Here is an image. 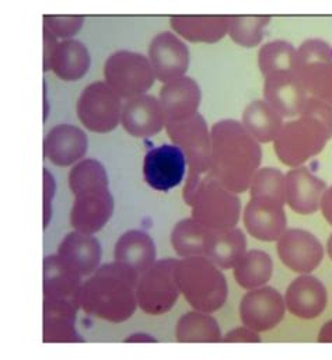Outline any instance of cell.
Masks as SVG:
<instances>
[{
  "mask_svg": "<svg viewBox=\"0 0 332 360\" xmlns=\"http://www.w3.org/2000/svg\"><path fill=\"white\" fill-rule=\"evenodd\" d=\"M186 166V158L178 146L162 145L148 152L145 158V180L153 189L167 192L182 182Z\"/></svg>",
  "mask_w": 332,
  "mask_h": 360,
  "instance_id": "16",
  "label": "cell"
},
{
  "mask_svg": "<svg viewBox=\"0 0 332 360\" xmlns=\"http://www.w3.org/2000/svg\"><path fill=\"white\" fill-rule=\"evenodd\" d=\"M209 231L210 230L203 227L193 217L178 221L171 231V244L174 251L182 258L203 255Z\"/></svg>",
  "mask_w": 332,
  "mask_h": 360,
  "instance_id": "33",
  "label": "cell"
},
{
  "mask_svg": "<svg viewBox=\"0 0 332 360\" xmlns=\"http://www.w3.org/2000/svg\"><path fill=\"white\" fill-rule=\"evenodd\" d=\"M166 129L172 145L178 146L186 158L188 179L184 186V200L188 203L202 181L210 174V132L200 114L181 122L167 124Z\"/></svg>",
  "mask_w": 332,
  "mask_h": 360,
  "instance_id": "6",
  "label": "cell"
},
{
  "mask_svg": "<svg viewBox=\"0 0 332 360\" xmlns=\"http://www.w3.org/2000/svg\"><path fill=\"white\" fill-rule=\"evenodd\" d=\"M83 15H44V28L51 31L56 38L70 39L83 27Z\"/></svg>",
  "mask_w": 332,
  "mask_h": 360,
  "instance_id": "37",
  "label": "cell"
},
{
  "mask_svg": "<svg viewBox=\"0 0 332 360\" xmlns=\"http://www.w3.org/2000/svg\"><path fill=\"white\" fill-rule=\"evenodd\" d=\"M90 65L91 58L86 45L77 39H65L56 45L49 70L65 82H77L87 75Z\"/></svg>",
  "mask_w": 332,
  "mask_h": 360,
  "instance_id": "28",
  "label": "cell"
},
{
  "mask_svg": "<svg viewBox=\"0 0 332 360\" xmlns=\"http://www.w3.org/2000/svg\"><path fill=\"white\" fill-rule=\"evenodd\" d=\"M264 98L282 118H293L300 115L309 97L296 70H290L265 77Z\"/></svg>",
  "mask_w": 332,
  "mask_h": 360,
  "instance_id": "18",
  "label": "cell"
},
{
  "mask_svg": "<svg viewBox=\"0 0 332 360\" xmlns=\"http://www.w3.org/2000/svg\"><path fill=\"white\" fill-rule=\"evenodd\" d=\"M210 177L234 193L250 189L260 170L262 150L241 122L223 120L210 129Z\"/></svg>",
  "mask_w": 332,
  "mask_h": 360,
  "instance_id": "1",
  "label": "cell"
},
{
  "mask_svg": "<svg viewBox=\"0 0 332 360\" xmlns=\"http://www.w3.org/2000/svg\"><path fill=\"white\" fill-rule=\"evenodd\" d=\"M241 124L258 143H269L279 135L283 118L267 101H254L244 110Z\"/></svg>",
  "mask_w": 332,
  "mask_h": 360,
  "instance_id": "29",
  "label": "cell"
},
{
  "mask_svg": "<svg viewBox=\"0 0 332 360\" xmlns=\"http://www.w3.org/2000/svg\"><path fill=\"white\" fill-rule=\"evenodd\" d=\"M327 184L306 167H295L285 176V195L289 207L299 214H313L321 206Z\"/></svg>",
  "mask_w": 332,
  "mask_h": 360,
  "instance_id": "21",
  "label": "cell"
},
{
  "mask_svg": "<svg viewBox=\"0 0 332 360\" xmlns=\"http://www.w3.org/2000/svg\"><path fill=\"white\" fill-rule=\"evenodd\" d=\"M296 73L310 97L332 105V46L323 39H307L298 49Z\"/></svg>",
  "mask_w": 332,
  "mask_h": 360,
  "instance_id": "9",
  "label": "cell"
},
{
  "mask_svg": "<svg viewBox=\"0 0 332 360\" xmlns=\"http://www.w3.org/2000/svg\"><path fill=\"white\" fill-rule=\"evenodd\" d=\"M250 196H264L278 199L286 203L285 195V176L281 170L274 167L260 169L250 185Z\"/></svg>",
  "mask_w": 332,
  "mask_h": 360,
  "instance_id": "36",
  "label": "cell"
},
{
  "mask_svg": "<svg viewBox=\"0 0 332 360\" xmlns=\"http://www.w3.org/2000/svg\"><path fill=\"white\" fill-rule=\"evenodd\" d=\"M274 271L271 257L261 250H251L245 252L241 261L234 268V278L237 283L247 290H254L265 286L269 282Z\"/></svg>",
  "mask_w": 332,
  "mask_h": 360,
  "instance_id": "32",
  "label": "cell"
},
{
  "mask_svg": "<svg viewBox=\"0 0 332 360\" xmlns=\"http://www.w3.org/2000/svg\"><path fill=\"white\" fill-rule=\"evenodd\" d=\"M55 180L52 174L45 170L44 172V229L48 227L52 217V199L55 195Z\"/></svg>",
  "mask_w": 332,
  "mask_h": 360,
  "instance_id": "38",
  "label": "cell"
},
{
  "mask_svg": "<svg viewBox=\"0 0 332 360\" xmlns=\"http://www.w3.org/2000/svg\"><path fill=\"white\" fill-rule=\"evenodd\" d=\"M332 139V105L309 97L298 120L283 124L274 141L275 153L289 167L320 155Z\"/></svg>",
  "mask_w": 332,
  "mask_h": 360,
  "instance_id": "3",
  "label": "cell"
},
{
  "mask_svg": "<svg viewBox=\"0 0 332 360\" xmlns=\"http://www.w3.org/2000/svg\"><path fill=\"white\" fill-rule=\"evenodd\" d=\"M121 97L104 82L89 84L77 101L80 122L94 134L114 131L122 117Z\"/></svg>",
  "mask_w": 332,
  "mask_h": 360,
  "instance_id": "11",
  "label": "cell"
},
{
  "mask_svg": "<svg viewBox=\"0 0 332 360\" xmlns=\"http://www.w3.org/2000/svg\"><path fill=\"white\" fill-rule=\"evenodd\" d=\"M278 255L293 272L312 274L323 262L324 248L320 240L310 231L290 229L278 240Z\"/></svg>",
  "mask_w": 332,
  "mask_h": 360,
  "instance_id": "13",
  "label": "cell"
},
{
  "mask_svg": "<svg viewBox=\"0 0 332 360\" xmlns=\"http://www.w3.org/2000/svg\"><path fill=\"white\" fill-rule=\"evenodd\" d=\"M200 104V89L198 83L186 76L175 79L160 90V105L167 124L181 122L198 114Z\"/></svg>",
  "mask_w": 332,
  "mask_h": 360,
  "instance_id": "23",
  "label": "cell"
},
{
  "mask_svg": "<svg viewBox=\"0 0 332 360\" xmlns=\"http://www.w3.org/2000/svg\"><path fill=\"white\" fill-rule=\"evenodd\" d=\"M327 251H328V255H330V258L332 259V234L330 236V238H328V243H327Z\"/></svg>",
  "mask_w": 332,
  "mask_h": 360,
  "instance_id": "43",
  "label": "cell"
},
{
  "mask_svg": "<svg viewBox=\"0 0 332 360\" xmlns=\"http://www.w3.org/2000/svg\"><path fill=\"white\" fill-rule=\"evenodd\" d=\"M285 311V299L276 289L269 286L250 290L240 303L243 326L257 333L274 330L283 320Z\"/></svg>",
  "mask_w": 332,
  "mask_h": 360,
  "instance_id": "12",
  "label": "cell"
},
{
  "mask_svg": "<svg viewBox=\"0 0 332 360\" xmlns=\"http://www.w3.org/2000/svg\"><path fill=\"white\" fill-rule=\"evenodd\" d=\"M89 148L86 134L69 124H60L52 128L44 141L45 158L58 167H68L82 160Z\"/></svg>",
  "mask_w": 332,
  "mask_h": 360,
  "instance_id": "20",
  "label": "cell"
},
{
  "mask_svg": "<svg viewBox=\"0 0 332 360\" xmlns=\"http://www.w3.org/2000/svg\"><path fill=\"white\" fill-rule=\"evenodd\" d=\"M121 124L135 138H149L159 134L166 127L160 101L149 94L127 100L122 108Z\"/></svg>",
  "mask_w": 332,
  "mask_h": 360,
  "instance_id": "19",
  "label": "cell"
},
{
  "mask_svg": "<svg viewBox=\"0 0 332 360\" xmlns=\"http://www.w3.org/2000/svg\"><path fill=\"white\" fill-rule=\"evenodd\" d=\"M261 337L258 335L257 331H253L247 327H240V328H236L230 333H227L222 342H226V344H233V342H250V344H257V342H261Z\"/></svg>",
  "mask_w": 332,
  "mask_h": 360,
  "instance_id": "39",
  "label": "cell"
},
{
  "mask_svg": "<svg viewBox=\"0 0 332 360\" xmlns=\"http://www.w3.org/2000/svg\"><path fill=\"white\" fill-rule=\"evenodd\" d=\"M285 202L255 196L244 209V226L247 231L260 241H276L286 231L288 219Z\"/></svg>",
  "mask_w": 332,
  "mask_h": 360,
  "instance_id": "15",
  "label": "cell"
},
{
  "mask_svg": "<svg viewBox=\"0 0 332 360\" xmlns=\"http://www.w3.org/2000/svg\"><path fill=\"white\" fill-rule=\"evenodd\" d=\"M175 281L185 300L196 310L212 314L227 300V281L220 268L203 255L177 262Z\"/></svg>",
  "mask_w": 332,
  "mask_h": 360,
  "instance_id": "5",
  "label": "cell"
},
{
  "mask_svg": "<svg viewBox=\"0 0 332 360\" xmlns=\"http://www.w3.org/2000/svg\"><path fill=\"white\" fill-rule=\"evenodd\" d=\"M319 342L332 344V320L327 324H324V327L321 328V331L319 334Z\"/></svg>",
  "mask_w": 332,
  "mask_h": 360,
  "instance_id": "42",
  "label": "cell"
},
{
  "mask_svg": "<svg viewBox=\"0 0 332 360\" xmlns=\"http://www.w3.org/2000/svg\"><path fill=\"white\" fill-rule=\"evenodd\" d=\"M114 257L117 262H121L142 275L156 262V245L148 233L142 230H129L118 238Z\"/></svg>",
  "mask_w": 332,
  "mask_h": 360,
  "instance_id": "27",
  "label": "cell"
},
{
  "mask_svg": "<svg viewBox=\"0 0 332 360\" xmlns=\"http://www.w3.org/2000/svg\"><path fill=\"white\" fill-rule=\"evenodd\" d=\"M245 248L247 240L240 229L210 230L206 237L203 257L222 269H231L245 255Z\"/></svg>",
  "mask_w": 332,
  "mask_h": 360,
  "instance_id": "26",
  "label": "cell"
},
{
  "mask_svg": "<svg viewBox=\"0 0 332 360\" xmlns=\"http://www.w3.org/2000/svg\"><path fill=\"white\" fill-rule=\"evenodd\" d=\"M58 255L79 275L89 276L98 269L103 250L96 237L75 230L62 240Z\"/></svg>",
  "mask_w": 332,
  "mask_h": 360,
  "instance_id": "24",
  "label": "cell"
},
{
  "mask_svg": "<svg viewBox=\"0 0 332 360\" xmlns=\"http://www.w3.org/2000/svg\"><path fill=\"white\" fill-rule=\"evenodd\" d=\"M269 21V15H231L229 37L243 48L258 46L264 39V30Z\"/></svg>",
  "mask_w": 332,
  "mask_h": 360,
  "instance_id": "35",
  "label": "cell"
},
{
  "mask_svg": "<svg viewBox=\"0 0 332 360\" xmlns=\"http://www.w3.org/2000/svg\"><path fill=\"white\" fill-rule=\"evenodd\" d=\"M186 205L192 209V217L208 230L234 229L240 220V198L210 176L202 181Z\"/></svg>",
  "mask_w": 332,
  "mask_h": 360,
  "instance_id": "7",
  "label": "cell"
},
{
  "mask_svg": "<svg viewBox=\"0 0 332 360\" xmlns=\"http://www.w3.org/2000/svg\"><path fill=\"white\" fill-rule=\"evenodd\" d=\"M69 186L75 195L70 224L76 231L96 234L114 213V198L104 166L94 159L82 160L69 173Z\"/></svg>",
  "mask_w": 332,
  "mask_h": 360,
  "instance_id": "4",
  "label": "cell"
},
{
  "mask_svg": "<svg viewBox=\"0 0 332 360\" xmlns=\"http://www.w3.org/2000/svg\"><path fill=\"white\" fill-rule=\"evenodd\" d=\"M149 60L156 79L167 84L186 73L189 49L175 34L165 31L151 42Z\"/></svg>",
  "mask_w": 332,
  "mask_h": 360,
  "instance_id": "17",
  "label": "cell"
},
{
  "mask_svg": "<svg viewBox=\"0 0 332 360\" xmlns=\"http://www.w3.org/2000/svg\"><path fill=\"white\" fill-rule=\"evenodd\" d=\"M139 276L136 271L117 261L100 266L83 283L80 307L86 314L110 323L129 320L138 307Z\"/></svg>",
  "mask_w": 332,
  "mask_h": 360,
  "instance_id": "2",
  "label": "cell"
},
{
  "mask_svg": "<svg viewBox=\"0 0 332 360\" xmlns=\"http://www.w3.org/2000/svg\"><path fill=\"white\" fill-rule=\"evenodd\" d=\"M170 24L189 42L215 44L229 34L230 15H172Z\"/></svg>",
  "mask_w": 332,
  "mask_h": 360,
  "instance_id": "25",
  "label": "cell"
},
{
  "mask_svg": "<svg viewBox=\"0 0 332 360\" xmlns=\"http://www.w3.org/2000/svg\"><path fill=\"white\" fill-rule=\"evenodd\" d=\"M175 338L181 344H217L223 337L217 321L202 311H189L184 314L175 328Z\"/></svg>",
  "mask_w": 332,
  "mask_h": 360,
  "instance_id": "31",
  "label": "cell"
},
{
  "mask_svg": "<svg viewBox=\"0 0 332 360\" xmlns=\"http://www.w3.org/2000/svg\"><path fill=\"white\" fill-rule=\"evenodd\" d=\"M58 44H59L58 38L51 31L44 28V72L49 70L51 58H52L53 51Z\"/></svg>",
  "mask_w": 332,
  "mask_h": 360,
  "instance_id": "40",
  "label": "cell"
},
{
  "mask_svg": "<svg viewBox=\"0 0 332 360\" xmlns=\"http://www.w3.org/2000/svg\"><path fill=\"white\" fill-rule=\"evenodd\" d=\"M177 259L156 261L139 276L136 286L138 306L151 316H162L170 311L178 300L179 288L175 281Z\"/></svg>",
  "mask_w": 332,
  "mask_h": 360,
  "instance_id": "10",
  "label": "cell"
},
{
  "mask_svg": "<svg viewBox=\"0 0 332 360\" xmlns=\"http://www.w3.org/2000/svg\"><path fill=\"white\" fill-rule=\"evenodd\" d=\"M77 310L44 303V342L55 344V342H83L82 337L77 334L75 328Z\"/></svg>",
  "mask_w": 332,
  "mask_h": 360,
  "instance_id": "30",
  "label": "cell"
},
{
  "mask_svg": "<svg viewBox=\"0 0 332 360\" xmlns=\"http://www.w3.org/2000/svg\"><path fill=\"white\" fill-rule=\"evenodd\" d=\"M327 289L324 283L312 275L295 279L286 290V309L303 320L317 319L327 307Z\"/></svg>",
  "mask_w": 332,
  "mask_h": 360,
  "instance_id": "22",
  "label": "cell"
},
{
  "mask_svg": "<svg viewBox=\"0 0 332 360\" xmlns=\"http://www.w3.org/2000/svg\"><path fill=\"white\" fill-rule=\"evenodd\" d=\"M298 49L288 41H271L258 53V65L264 77L278 73L296 70Z\"/></svg>",
  "mask_w": 332,
  "mask_h": 360,
  "instance_id": "34",
  "label": "cell"
},
{
  "mask_svg": "<svg viewBox=\"0 0 332 360\" xmlns=\"http://www.w3.org/2000/svg\"><path fill=\"white\" fill-rule=\"evenodd\" d=\"M320 207H321V212H323L326 220L332 226V186L326 189Z\"/></svg>",
  "mask_w": 332,
  "mask_h": 360,
  "instance_id": "41",
  "label": "cell"
},
{
  "mask_svg": "<svg viewBox=\"0 0 332 360\" xmlns=\"http://www.w3.org/2000/svg\"><path fill=\"white\" fill-rule=\"evenodd\" d=\"M104 77L106 83L127 100L143 96L156 80L151 60L142 53L131 51L113 53L106 60Z\"/></svg>",
  "mask_w": 332,
  "mask_h": 360,
  "instance_id": "8",
  "label": "cell"
},
{
  "mask_svg": "<svg viewBox=\"0 0 332 360\" xmlns=\"http://www.w3.org/2000/svg\"><path fill=\"white\" fill-rule=\"evenodd\" d=\"M82 278L58 254L46 257L44 261V302L79 310Z\"/></svg>",
  "mask_w": 332,
  "mask_h": 360,
  "instance_id": "14",
  "label": "cell"
}]
</instances>
